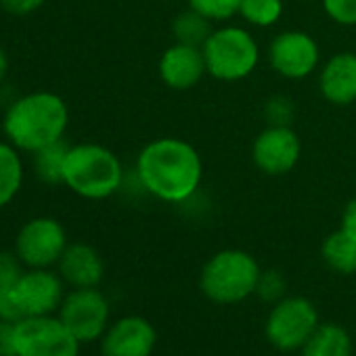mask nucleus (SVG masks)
I'll use <instances>...</instances> for the list:
<instances>
[{"label":"nucleus","mask_w":356,"mask_h":356,"mask_svg":"<svg viewBox=\"0 0 356 356\" xmlns=\"http://www.w3.org/2000/svg\"><path fill=\"white\" fill-rule=\"evenodd\" d=\"M136 176L149 195L168 204H183L202 187L204 161L191 143L176 136H161L140 149Z\"/></svg>","instance_id":"obj_1"},{"label":"nucleus","mask_w":356,"mask_h":356,"mask_svg":"<svg viewBox=\"0 0 356 356\" xmlns=\"http://www.w3.org/2000/svg\"><path fill=\"white\" fill-rule=\"evenodd\" d=\"M70 124V109L55 92H30L15 99L3 120L5 138L26 153L63 140Z\"/></svg>","instance_id":"obj_2"},{"label":"nucleus","mask_w":356,"mask_h":356,"mask_svg":"<svg viewBox=\"0 0 356 356\" xmlns=\"http://www.w3.org/2000/svg\"><path fill=\"white\" fill-rule=\"evenodd\" d=\"M124 168L120 157L97 143H80L67 149L63 185L84 200H107L120 191Z\"/></svg>","instance_id":"obj_3"},{"label":"nucleus","mask_w":356,"mask_h":356,"mask_svg":"<svg viewBox=\"0 0 356 356\" xmlns=\"http://www.w3.org/2000/svg\"><path fill=\"white\" fill-rule=\"evenodd\" d=\"M260 266L243 250H222L214 254L200 277L204 296L216 304H239L256 293Z\"/></svg>","instance_id":"obj_4"},{"label":"nucleus","mask_w":356,"mask_h":356,"mask_svg":"<svg viewBox=\"0 0 356 356\" xmlns=\"http://www.w3.org/2000/svg\"><path fill=\"white\" fill-rule=\"evenodd\" d=\"M202 53L208 74L220 82H239L248 78L260 61L256 38L239 26H220L212 30Z\"/></svg>","instance_id":"obj_5"},{"label":"nucleus","mask_w":356,"mask_h":356,"mask_svg":"<svg viewBox=\"0 0 356 356\" xmlns=\"http://www.w3.org/2000/svg\"><path fill=\"white\" fill-rule=\"evenodd\" d=\"M65 281L51 268H26L17 285L3 293V318L19 323L28 316L55 314L65 298Z\"/></svg>","instance_id":"obj_6"},{"label":"nucleus","mask_w":356,"mask_h":356,"mask_svg":"<svg viewBox=\"0 0 356 356\" xmlns=\"http://www.w3.org/2000/svg\"><path fill=\"white\" fill-rule=\"evenodd\" d=\"M15 350L17 356H78L80 339L59 314L28 316L15 323Z\"/></svg>","instance_id":"obj_7"},{"label":"nucleus","mask_w":356,"mask_h":356,"mask_svg":"<svg viewBox=\"0 0 356 356\" xmlns=\"http://www.w3.org/2000/svg\"><path fill=\"white\" fill-rule=\"evenodd\" d=\"M318 327V312L306 298H283L266 318L268 341L283 352L302 348Z\"/></svg>","instance_id":"obj_8"},{"label":"nucleus","mask_w":356,"mask_h":356,"mask_svg":"<svg viewBox=\"0 0 356 356\" xmlns=\"http://www.w3.org/2000/svg\"><path fill=\"white\" fill-rule=\"evenodd\" d=\"M67 233L57 218L36 216L15 237V254L26 268H51L67 248Z\"/></svg>","instance_id":"obj_9"},{"label":"nucleus","mask_w":356,"mask_h":356,"mask_svg":"<svg viewBox=\"0 0 356 356\" xmlns=\"http://www.w3.org/2000/svg\"><path fill=\"white\" fill-rule=\"evenodd\" d=\"M57 314L80 343L101 339L109 327V302L97 287H82L65 293Z\"/></svg>","instance_id":"obj_10"},{"label":"nucleus","mask_w":356,"mask_h":356,"mask_svg":"<svg viewBox=\"0 0 356 356\" xmlns=\"http://www.w3.org/2000/svg\"><path fill=\"white\" fill-rule=\"evenodd\" d=\"M268 61L279 76L287 80H302L318 67L321 51L310 34L302 30H287L273 38L268 47Z\"/></svg>","instance_id":"obj_11"},{"label":"nucleus","mask_w":356,"mask_h":356,"mask_svg":"<svg viewBox=\"0 0 356 356\" xmlns=\"http://www.w3.org/2000/svg\"><path fill=\"white\" fill-rule=\"evenodd\" d=\"M302 155V140L289 126L270 124L264 128L252 145V159L256 168L266 176H283L291 172Z\"/></svg>","instance_id":"obj_12"},{"label":"nucleus","mask_w":356,"mask_h":356,"mask_svg":"<svg viewBox=\"0 0 356 356\" xmlns=\"http://www.w3.org/2000/svg\"><path fill=\"white\" fill-rule=\"evenodd\" d=\"M157 341L153 325L143 316H124L101 337L103 356H151Z\"/></svg>","instance_id":"obj_13"},{"label":"nucleus","mask_w":356,"mask_h":356,"mask_svg":"<svg viewBox=\"0 0 356 356\" xmlns=\"http://www.w3.org/2000/svg\"><path fill=\"white\" fill-rule=\"evenodd\" d=\"M208 74L200 47L176 42L159 57V78L172 90H189Z\"/></svg>","instance_id":"obj_14"},{"label":"nucleus","mask_w":356,"mask_h":356,"mask_svg":"<svg viewBox=\"0 0 356 356\" xmlns=\"http://www.w3.org/2000/svg\"><path fill=\"white\" fill-rule=\"evenodd\" d=\"M318 88L325 101L337 107L356 103V53L343 51L321 67Z\"/></svg>","instance_id":"obj_15"},{"label":"nucleus","mask_w":356,"mask_h":356,"mask_svg":"<svg viewBox=\"0 0 356 356\" xmlns=\"http://www.w3.org/2000/svg\"><path fill=\"white\" fill-rule=\"evenodd\" d=\"M61 279L74 289L99 287L105 275L101 254L88 243H70L57 262Z\"/></svg>","instance_id":"obj_16"},{"label":"nucleus","mask_w":356,"mask_h":356,"mask_svg":"<svg viewBox=\"0 0 356 356\" xmlns=\"http://www.w3.org/2000/svg\"><path fill=\"white\" fill-rule=\"evenodd\" d=\"M302 356H352V339L343 327L325 323L302 346Z\"/></svg>","instance_id":"obj_17"},{"label":"nucleus","mask_w":356,"mask_h":356,"mask_svg":"<svg viewBox=\"0 0 356 356\" xmlns=\"http://www.w3.org/2000/svg\"><path fill=\"white\" fill-rule=\"evenodd\" d=\"M321 256L325 264L339 275L356 273V237L346 233L343 229L333 231L325 237L321 245Z\"/></svg>","instance_id":"obj_18"},{"label":"nucleus","mask_w":356,"mask_h":356,"mask_svg":"<svg viewBox=\"0 0 356 356\" xmlns=\"http://www.w3.org/2000/svg\"><path fill=\"white\" fill-rule=\"evenodd\" d=\"M24 183V161L19 149L9 140H0V208H7Z\"/></svg>","instance_id":"obj_19"},{"label":"nucleus","mask_w":356,"mask_h":356,"mask_svg":"<svg viewBox=\"0 0 356 356\" xmlns=\"http://www.w3.org/2000/svg\"><path fill=\"white\" fill-rule=\"evenodd\" d=\"M67 145L63 140L47 145L34 153V172L38 181L47 185H63V168L67 157Z\"/></svg>","instance_id":"obj_20"},{"label":"nucleus","mask_w":356,"mask_h":356,"mask_svg":"<svg viewBox=\"0 0 356 356\" xmlns=\"http://www.w3.org/2000/svg\"><path fill=\"white\" fill-rule=\"evenodd\" d=\"M172 32H174L176 42L202 49L208 36L212 34V22L200 15L197 11L189 9V11H183L181 15H176L172 24Z\"/></svg>","instance_id":"obj_21"},{"label":"nucleus","mask_w":356,"mask_h":356,"mask_svg":"<svg viewBox=\"0 0 356 356\" xmlns=\"http://www.w3.org/2000/svg\"><path fill=\"white\" fill-rule=\"evenodd\" d=\"M239 15L254 28H270L283 15V0H241Z\"/></svg>","instance_id":"obj_22"},{"label":"nucleus","mask_w":356,"mask_h":356,"mask_svg":"<svg viewBox=\"0 0 356 356\" xmlns=\"http://www.w3.org/2000/svg\"><path fill=\"white\" fill-rule=\"evenodd\" d=\"M189 9L197 11L212 24L229 22L231 17L239 15L241 0H189Z\"/></svg>","instance_id":"obj_23"},{"label":"nucleus","mask_w":356,"mask_h":356,"mask_svg":"<svg viewBox=\"0 0 356 356\" xmlns=\"http://www.w3.org/2000/svg\"><path fill=\"white\" fill-rule=\"evenodd\" d=\"M24 273L26 266L15 252H0V291L13 289Z\"/></svg>","instance_id":"obj_24"},{"label":"nucleus","mask_w":356,"mask_h":356,"mask_svg":"<svg viewBox=\"0 0 356 356\" xmlns=\"http://www.w3.org/2000/svg\"><path fill=\"white\" fill-rule=\"evenodd\" d=\"M285 279L279 270H266L260 273V281L256 287V293L264 300V302H279L285 298Z\"/></svg>","instance_id":"obj_25"},{"label":"nucleus","mask_w":356,"mask_h":356,"mask_svg":"<svg viewBox=\"0 0 356 356\" xmlns=\"http://www.w3.org/2000/svg\"><path fill=\"white\" fill-rule=\"evenodd\" d=\"M323 11L339 26H356V0H323Z\"/></svg>","instance_id":"obj_26"},{"label":"nucleus","mask_w":356,"mask_h":356,"mask_svg":"<svg viewBox=\"0 0 356 356\" xmlns=\"http://www.w3.org/2000/svg\"><path fill=\"white\" fill-rule=\"evenodd\" d=\"M266 118L275 126H289L291 120V101L285 97H275L266 105Z\"/></svg>","instance_id":"obj_27"},{"label":"nucleus","mask_w":356,"mask_h":356,"mask_svg":"<svg viewBox=\"0 0 356 356\" xmlns=\"http://www.w3.org/2000/svg\"><path fill=\"white\" fill-rule=\"evenodd\" d=\"M0 356H17L15 350V323L0 318Z\"/></svg>","instance_id":"obj_28"},{"label":"nucleus","mask_w":356,"mask_h":356,"mask_svg":"<svg viewBox=\"0 0 356 356\" xmlns=\"http://www.w3.org/2000/svg\"><path fill=\"white\" fill-rule=\"evenodd\" d=\"M44 0H0V5L5 7V11L13 15H28L34 13L36 9L42 7Z\"/></svg>","instance_id":"obj_29"},{"label":"nucleus","mask_w":356,"mask_h":356,"mask_svg":"<svg viewBox=\"0 0 356 356\" xmlns=\"http://www.w3.org/2000/svg\"><path fill=\"white\" fill-rule=\"evenodd\" d=\"M339 229H343L346 233L356 237V197L346 204V208L341 212V227Z\"/></svg>","instance_id":"obj_30"},{"label":"nucleus","mask_w":356,"mask_h":356,"mask_svg":"<svg viewBox=\"0 0 356 356\" xmlns=\"http://www.w3.org/2000/svg\"><path fill=\"white\" fill-rule=\"evenodd\" d=\"M9 74V57L5 53V49L0 47V82H3Z\"/></svg>","instance_id":"obj_31"},{"label":"nucleus","mask_w":356,"mask_h":356,"mask_svg":"<svg viewBox=\"0 0 356 356\" xmlns=\"http://www.w3.org/2000/svg\"><path fill=\"white\" fill-rule=\"evenodd\" d=\"M0 318H3V291H0Z\"/></svg>","instance_id":"obj_32"}]
</instances>
